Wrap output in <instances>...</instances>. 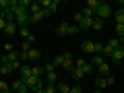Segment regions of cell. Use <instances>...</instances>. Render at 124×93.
<instances>
[{
    "label": "cell",
    "mask_w": 124,
    "mask_h": 93,
    "mask_svg": "<svg viewBox=\"0 0 124 93\" xmlns=\"http://www.w3.org/2000/svg\"><path fill=\"white\" fill-rule=\"evenodd\" d=\"M85 64H87V60H85V58H81V56L75 60V68H83Z\"/></svg>",
    "instance_id": "obj_24"
},
{
    "label": "cell",
    "mask_w": 124,
    "mask_h": 93,
    "mask_svg": "<svg viewBox=\"0 0 124 93\" xmlns=\"http://www.w3.org/2000/svg\"><path fill=\"white\" fill-rule=\"evenodd\" d=\"M19 60H21V62L29 60V56H27V52H21V54H19Z\"/></svg>",
    "instance_id": "obj_38"
},
{
    "label": "cell",
    "mask_w": 124,
    "mask_h": 93,
    "mask_svg": "<svg viewBox=\"0 0 124 93\" xmlns=\"http://www.w3.org/2000/svg\"><path fill=\"white\" fill-rule=\"evenodd\" d=\"M120 39V48H124V37H118Z\"/></svg>",
    "instance_id": "obj_42"
},
{
    "label": "cell",
    "mask_w": 124,
    "mask_h": 93,
    "mask_svg": "<svg viewBox=\"0 0 124 93\" xmlns=\"http://www.w3.org/2000/svg\"><path fill=\"white\" fill-rule=\"evenodd\" d=\"M0 66H2V62H0Z\"/></svg>",
    "instance_id": "obj_46"
},
{
    "label": "cell",
    "mask_w": 124,
    "mask_h": 93,
    "mask_svg": "<svg viewBox=\"0 0 124 93\" xmlns=\"http://www.w3.org/2000/svg\"><path fill=\"white\" fill-rule=\"evenodd\" d=\"M122 64H124V60H122Z\"/></svg>",
    "instance_id": "obj_47"
},
{
    "label": "cell",
    "mask_w": 124,
    "mask_h": 93,
    "mask_svg": "<svg viewBox=\"0 0 124 93\" xmlns=\"http://www.w3.org/2000/svg\"><path fill=\"white\" fill-rule=\"evenodd\" d=\"M114 19H116V23L118 25H124V8H118L114 13Z\"/></svg>",
    "instance_id": "obj_11"
},
{
    "label": "cell",
    "mask_w": 124,
    "mask_h": 93,
    "mask_svg": "<svg viewBox=\"0 0 124 93\" xmlns=\"http://www.w3.org/2000/svg\"><path fill=\"white\" fill-rule=\"evenodd\" d=\"M124 60V48H118L112 52V62H122Z\"/></svg>",
    "instance_id": "obj_9"
},
{
    "label": "cell",
    "mask_w": 124,
    "mask_h": 93,
    "mask_svg": "<svg viewBox=\"0 0 124 93\" xmlns=\"http://www.w3.org/2000/svg\"><path fill=\"white\" fill-rule=\"evenodd\" d=\"M75 21L79 23V25H81V23L85 21V17H83V15H81V10H77V13H75Z\"/></svg>",
    "instance_id": "obj_36"
},
{
    "label": "cell",
    "mask_w": 124,
    "mask_h": 93,
    "mask_svg": "<svg viewBox=\"0 0 124 93\" xmlns=\"http://www.w3.org/2000/svg\"><path fill=\"white\" fill-rule=\"evenodd\" d=\"M97 70H99V75L106 79V77H110V64H108V62H103L101 66H97Z\"/></svg>",
    "instance_id": "obj_10"
},
{
    "label": "cell",
    "mask_w": 124,
    "mask_h": 93,
    "mask_svg": "<svg viewBox=\"0 0 124 93\" xmlns=\"http://www.w3.org/2000/svg\"><path fill=\"white\" fill-rule=\"evenodd\" d=\"M4 33H6V35H13V33H17V23H6Z\"/></svg>",
    "instance_id": "obj_13"
},
{
    "label": "cell",
    "mask_w": 124,
    "mask_h": 93,
    "mask_svg": "<svg viewBox=\"0 0 124 93\" xmlns=\"http://www.w3.org/2000/svg\"><path fill=\"white\" fill-rule=\"evenodd\" d=\"M23 68V64H21V60H15L13 64H10V70H21Z\"/></svg>",
    "instance_id": "obj_30"
},
{
    "label": "cell",
    "mask_w": 124,
    "mask_h": 93,
    "mask_svg": "<svg viewBox=\"0 0 124 93\" xmlns=\"http://www.w3.org/2000/svg\"><path fill=\"white\" fill-rule=\"evenodd\" d=\"M91 29H95V31L103 29V21H101V19H97V17H95V19H93V27H91Z\"/></svg>",
    "instance_id": "obj_20"
},
{
    "label": "cell",
    "mask_w": 124,
    "mask_h": 93,
    "mask_svg": "<svg viewBox=\"0 0 124 93\" xmlns=\"http://www.w3.org/2000/svg\"><path fill=\"white\" fill-rule=\"evenodd\" d=\"M10 89H15V91H19V93H27V91H29V87H27V85L23 83L21 79H17V81H15V83L10 85Z\"/></svg>",
    "instance_id": "obj_6"
},
{
    "label": "cell",
    "mask_w": 124,
    "mask_h": 93,
    "mask_svg": "<svg viewBox=\"0 0 124 93\" xmlns=\"http://www.w3.org/2000/svg\"><path fill=\"white\" fill-rule=\"evenodd\" d=\"M110 15H112V6H110V4H106V2H101V6L97 8L95 17H97V19H101V21H103V19H106V17H110Z\"/></svg>",
    "instance_id": "obj_3"
},
{
    "label": "cell",
    "mask_w": 124,
    "mask_h": 93,
    "mask_svg": "<svg viewBox=\"0 0 124 93\" xmlns=\"http://www.w3.org/2000/svg\"><path fill=\"white\" fill-rule=\"evenodd\" d=\"M44 70H46V75H48V72H54V64H52V62H48V64L44 66Z\"/></svg>",
    "instance_id": "obj_37"
},
{
    "label": "cell",
    "mask_w": 124,
    "mask_h": 93,
    "mask_svg": "<svg viewBox=\"0 0 124 93\" xmlns=\"http://www.w3.org/2000/svg\"><path fill=\"white\" fill-rule=\"evenodd\" d=\"M58 93H70V87H68L66 83H60L58 85Z\"/></svg>",
    "instance_id": "obj_23"
},
{
    "label": "cell",
    "mask_w": 124,
    "mask_h": 93,
    "mask_svg": "<svg viewBox=\"0 0 124 93\" xmlns=\"http://www.w3.org/2000/svg\"><path fill=\"white\" fill-rule=\"evenodd\" d=\"M10 91V85L6 81H0V93H8Z\"/></svg>",
    "instance_id": "obj_22"
},
{
    "label": "cell",
    "mask_w": 124,
    "mask_h": 93,
    "mask_svg": "<svg viewBox=\"0 0 124 93\" xmlns=\"http://www.w3.org/2000/svg\"><path fill=\"white\" fill-rule=\"evenodd\" d=\"M70 75H72V79H75V81H81V79L85 77V72H83V68H75Z\"/></svg>",
    "instance_id": "obj_17"
},
{
    "label": "cell",
    "mask_w": 124,
    "mask_h": 93,
    "mask_svg": "<svg viewBox=\"0 0 124 93\" xmlns=\"http://www.w3.org/2000/svg\"><path fill=\"white\" fill-rule=\"evenodd\" d=\"M68 27H70L68 23H62V25L56 29V33H58V35H68Z\"/></svg>",
    "instance_id": "obj_16"
},
{
    "label": "cell",
    "mask_w": 124,
    "mask_h": 93,
    "mask_svg": "<svg viewBox=\"0 0 124 93\" xmlns=\"http://www.w3.org/2000/svg\"><path fill=\"white\" fill-rule=\"evenodd\" d=\"M58 6H60V2H58V0H41V8H44V10H48L50 15H52V13H56V10H58Z\"/></svg>",
    "instance_id": "obj_2"
},
{
    "label": "cell",
    "mask_w": 124,
    "mask_h": 93,
    "mask_svg": "<svg viewBox=\"0 0 124 93\" xmlns=\"http://www.w3.org/2000/svg\"><path fill=\"white\" fill-rule=\"evenodd\" d=\"M46 81H48V85H54L56 83V72H48L46 75Z\"/></svg>",
    "instance_id": "obj_25"
},
{
    "label": "cell",
    "mask_w": 124,
    "mask_h": 93,
    "mask_svg": "<svg viewBox=\"0 0 124 93\" xmlns=\"http://www.w3.org/2000/svg\"><path fill=\"white\" fill-rule=\"evenodd\" d=\"M44 91H46V93H58V87H56V85H46Z\"/></svg>",
    "instance_id": "obj_32"
},
{
    "label": "cell",
    "mask_w": 124,
    "mask_h": 93,
    "mask_svg": "<svg viewBox=\"0 0 124 93\" xmlns=\"http://www.w3.org/2000/svg\"><path fill=\"white\" fill-rule=\"evenodd\" d=\"M103 62H106V56H103V54H93L91 56V62H89V64H91V66H101Z\"/></svg>",
    "instance_id": "obj_7"
},
{
    "label": "cell",
    "mask_w": 124,
    "mask_h": 93,
    "mask_svg": "<svg viewBox=\"0 0 124 93\" xmlns=\"http://www.w3.org/2000/svg\"><path fill=\"white\" fill-rule=\"evenodd\" d=\"M29 44H31V41H27V39L23 41V52H29V50H31V48H29Z\"/></svg>",
    "instance_id": "obj_39"
},
{
    "label": "cell",
    "mask_w": 124,
    "mask_h": 93,
    "mask_svg": "<svg viewBox=\"0 0 124 93\" xmlns=\"http://www.w3.org/2000/svg\"><path fill=\"white\" fill-rule=\"evenodd\" d=\"M95 85H97V89H103V87H108V81L103 79V77H99V79L95 81Z\"/></svg>",
    "instance_id": "obj_27"
},
{
    "label": "cell",
    "mask_w": 124,
    "mask_h": 93,
    "mask_svg": "<svg viewBox=\"0 0 124 93\" xmlns=\"http://www.w3.org/2000/svg\"><path fill=\"white\" fill-rule=\"evenodd\" d=\"M108 46H110L112 50H118L120 48V39H118V37H116V39H110V41H108Z\"/></svg>",
    "instance_id": "obj_26"
},
{
    "label": "cell",
    "mask_w": 124,
    "mask_h": 93,
    "mask_svg": "<svg viewBox=\"0 0 124 93\" xmlns=\"http://www.w3.org/2000/svg\"><path fill=\"white\" fill-rule=\"evenodd\" d=\"M93 70H95V66H91L89 62H87V64H85V66H83V72H85V75H91Z\"/></svg>",
    "instance_id": "obj_31"
},
{
    "label": "cell",
    "mask_w": 124,
    "mask_h": 93,
    "mask_svg": "<svg viewBox=\"0 0 124 93\" xmlns=\"http://www.w3.org/2000/svg\"><path fill=\"white\" fill-rule=\"evenodd\" d=\"M62 68L68 72L75 70V60H72V54H64V62H62Z\"/></svg>",
    "instance_id": "obj_5"
},
{
    "label": "cell",
    "mask_w": 124,
    "mask_h": 93,
    "mask_svg": "<svg viewBox=\"0 0 124 93\" xmlns=\"http://www.w3.org/2000/svg\"><path fill=\"white\" fill-rule=\"evenodd\" d=\"M79 29H81L79 25H70V27H68V35H75V33H79Z\"/></svg>",
    "instance_id": "obj_33"
},
{
    "label": "cell",
    "mask_w": 124,
    "mask_h": 93,
    "mask_svg": "<svg viewBox=\"0 0 124 93\" xmlns=\"http://www.w3.org/2000/svg\"><path fill=\"white\" fill-rule=\"evenodd\" d=\"M95 93H101V91H95Z\"/></svg>",
    "instance_id": "obj_45"
},
{
    "label": "cell",
    "mask_w": 124,
    "mask_h": 93,
    "mask_svg": "<svg viewBox=\"0 0 124 93\" xmlns=\"http://www.w3.org/2000/svg\"><path fill=\"white\" fill-rule=\"evenodd\" d=\"M106 81H108V85H114V83H116V79H114L112 75H110V77H106Z\"/></svg>",
    "instance_id": "obj_40"
},
{
    "label": "cell",
    "mask_w": 124,
    "mask_h": 93,
    "mask_svg": "<svg viewBox=\"0 0 124 93\" xmlns=\"http://www.w3.org/2000/svg\"><path fill=\"white\" fill-rule=\"evenodd\" d=\"M15 60H19V54H15V52H6L4 56L0 58V62H2L4 66H10V64H13Z\"/></svg>",
    "instance_id": "obj_4"
},
{
    "label": "cell",
    "mask_w": 124,
    "mask_h": 93,
    "mask_svg": "<svg viewBox=\"0 0 124 93\" xmlns=\"http://www.w3.org/2000/svg\"><path fill=\"white\" fill-rule=\"evenodd\" d=\"M21 81L29 87V91H37V89H41V79H37V77H27V79H21Z\"/></svg>",
    "instance_id": "obj_1"
},
{
    "label": "cell",
    "mask_w": 124,
    "mask_h": 93,
    "mask_svg": "<svg viewBox=\"0 0 124 93\" xmlns=\"http://www.w3.org/2000/svg\"><path fill=\"white\" fill-rule=\"evenodd\" d=\"M81 15H83L85 19H93V15H95V13H93L91 8H87V6H83V8H81Z\"/></svg>",
    "instance_id": "obj_18"
},
{
    "label": "cell",
    "mask_w": 124,
    "mask_h": 93,
    "mask_svg": "<svg viewBox=\"0 0 124 93\" xmlns=\"http://www.w3.org/2000/svg\"><path fill=\"white\" fill-rule=\"evenodd\" d=\"M99 6H101V2H99V0H89V2H87V8H91L93 13H97Z\"/></svg>",
    "instance_id": "obj_15"
},
{
    "label": "cell",
    "mask_w": 124,
    "mask_h": 93,
    "mask_svg": "<svg viewBox=\"0 0 124 93\" xmlns=\"http://www.w3.org/2000/svg\"><path fill=\"white\" fill-rule=\"evenodd\" d=\"M35 93H46V91H44V89H37V91H35Z\"/></svg>",
    "instance_id": "obj_43"
},
{
    "label": "cell",
    "mask_w": 124,
    "mask_h": 93,
    "mask_svg": "<svg viewBox=\"0 0 124 93\" xmlns=\"http://www.w3.org/2000/svg\"><path fill=\"white\" fill-rule=\"evenodd\" d=\"M27 56H29V60H37L41 54H39V50H33V48H31L29 52H27Z\"/></svg>",
    "instance_id": "obj_19"
},
{
    "label": "cell",
    "mask_w": 124,
    "mask_h": 93,
    "mask_svg": "<svg viewBox=\"0 0 124 93\" xmlns=\"http://www.w3.org/2000/svg\"><path fill=\"white\" fill-rule=\"evenodd\" d=\"M70 93H81V87L77 85V87H70Z\"/></svg>",
    "instance_id": "obj_41"
},
{
    "label": "cell",
    "mask_w": 124,
    "mask_h": 93,
    "mask_svg": "<svg viewBox=\"0 0 124 93\" xmlns=\"http://www.w3.org/2000/svg\"><path fill=\"white\" fill-rule=\"evenodd\" d=\"M81 50H83L85 54H95V41H83Z\"/></svg>",
    "instance_id": "obj_8"
},
{
    "label": "cell",
    "mask_w": 124,
    "mask_h": 93,
    "mask_svg": "<svg viewBox=\"0 0 124 93\" xmlns=\"http://www.w3.org/2000/svg\"><path fill=\"white\" fill-rule=\"evenodd\" d=\"M27 77H31V68L23 66V68H21V79H27Z\"/></svg>",
    "instance_id": "obj_29"
},
{
    "label": "cell",
    "mask_w": 124,
    "mask_h": 93,
    "mask_svg": "<svg viewBox=\"0 0 124 93\" xmlns=\"http://www.w3.org/2000/svg\"><path fill=\"white\" fill-rule=\"evenodd\" d=\"M10 72H13V70H10V66H4V64H2V66H0V75H10Z\"/></svg>",
    "instance_id": "obj_34"
},
{
    "label": "cell",
    "mask_w": 124,
    "mask_h": 93,
    "mask_svg": "<svg viewBox=\"0 0 124 93\" xmlns=\"http://www.w3.org/2000/svg\"><path fill=\"white\" fill-rule=\"evenodd\" d=\"M39 10H44L41 8V2H31L29 4V15H35V13H39Z\"/></svg>",
    "instance_id": "obj_12"
},
{
    "label": "cell",
    "mask_w": 124,
    "mask_h": 93,
    "mask_svg": "<svg viewBox=\"0 0 124 93\" xmlns=\"http://www.w3.org/2000/svg\"><path fill=\"white\" fill-rule=\"evenodd\" d=\"M79 27H81V29H91V27H93V19H85Z\"/></svg>",
    "instance_id": "obj_21"
},
{
    "label": "cell",
    "mask_w": 124,
    "mask_h": 93,
    "mask_svg": "<svg viewBox=\"0 0 124 93\" xmlns=\"http://www.w3.org/2000/svg\"><path fill=\"white\" fill-rule=\"evenodd\" d=\"M44 66H33L31 68V77H37V79H41V75H44Z\"/></svg>",
    "instance_id": "obj_14"
},
{
    "label": "cell",
    "mask_w": 124,
    "mask_h": 93,
    "mask_svg": "<svg viewBox=\"0 0 124 93\" xmlns=\"http://www.w3.org/2000/svg\"><path fill=\"white\" fill-rule=\"evenodd\" d=\"M120 4H122V8H124V0H122V2H120Z\"/></svg>",
    "instance_id": "obj_44"
},
{
    "label": "cell",
    "mask_w": 124,
    "mask_h": 93,
    "mask_svg": "<svg viewBox=\"0 0 124 93\" xmlns=\"http://www.w3.org/2000/svg\"><path fill=\"white\" fill-rule=\"evenodd\" d=\"M62 62H64V54H60V56H56V58L52 60V64H54V66H60Z\"/></svg>",
    "instance_id": "obj_28"
},
{
    "label": "cell",
    "mask_w": 124,
    "mask_h": 93,
    "mask_svg": "<svg viewBox=\"0 0 124 93\" xmlns=\"http://www.w3.org/2000/svg\"><path fill=\"white\" fill-rule=\"evenodd\" d=\"M116 35H118V37H124V25H116Z\"/></svg>",
    "instance_id": "obj_35"
}]
</instances>
